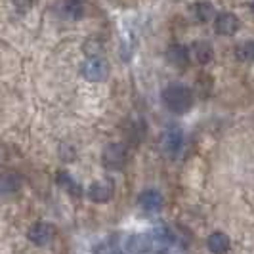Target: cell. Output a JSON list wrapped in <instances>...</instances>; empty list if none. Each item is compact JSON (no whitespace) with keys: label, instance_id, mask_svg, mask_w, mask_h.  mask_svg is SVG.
I'll return each instance as SVG.
<instances>
[{"label":"cell","instance_id":"obj_4","mask_svg":"<svg viewBox=\"0 0 254 254\" xmlns=\"http://www.w3.org/2000/svg\"><path fill=\"white\" fill-rule=\"evenodd\" d=\"M80 73L90 82H102L109 75V64L102 58H90L88 62L82 64Z\"/></svg>","mask_w":254,"mask_h":254},{"label":"cell","instance_id":"obj_19","mask_svg":"<svg viewBox=\"0 0 254 254\" xmlns=\"http://www.w3.org/2000/svg\"><path fill=\"white\" fill-rule=\"evenodd\" d=\"M12 2H13V8L19 13H25L33 6V0H12Z\"/></svg>","mask_w":254,"mask_h":254},{"label":"cell","instance_id":"obj_2","mask_svg":"<svg viewBox=\"0 0 254 254\" xmlns=\"http://www.w3.org/2000/svg\"><path fill=\"white\" fill-rule=\"evenodd\" d=\"M182 147H184V132L176 125H170L161 134V149H163L165 155L176 159L180 153H182Z\"/></svg>","mask_w":254,"mask_h":254},{"label":"cell","instance_id":"obj_1","mask_svg":"<svg viewBox=\"0 0 254 254\" xmlns=\"http://www.w3.org/2000/svg\"><path fill=\"white\" fill-rule=\"evenodd\" d=\"M163 103L172 113H188L193 105V92L184 84H170L163 90Z\"/></svg>","mask_w":254,"mask_h":254},{"label":"cell","instance_id":"obj_16","mask_svg":"<svg viewBox=\"0 0 254 254\" xmlns=\"http://www.w3.org/2000/svg\"><path fill=\"white\" fill-rule=\"evenodd\" d=\"M58 184L64 186V188H67L69 193H78V186L73 182V178H71L67 172H60V174H58Z\"/></svg>","mask_w":254,"mask_h":254},{"label":"cell","instance_id":"obj_13","mask_svg":"<svg viewBox=\"0 0 254 254\" xmlns=\"http://www.w3.org/2000/svg\"><path fill=\"white\" fill-rule=\"evenodd\" d=\"M193 56H195V62L197 64H208L210 60H212V56H214V52H212V46L208 44V42H195L193 44Z\"/></svg>","mask_w":254,"mask_h":254},{"label":"cell","instance_id":"obj_3","mask_svg":"<svg viewBox=\"0 0 254 254\" xmlns=\"http://www.w3.org/2000/svg\"><path fill=\"white\" fill-rule=\"evenodd\" d=\"M128 151L123 143H109L102 153V163L109 170H121L127 165Z\"/></svg>","mask_w":254,"mask_h":254},{"label":"cell","instance_id":"obj_7","mask_svg":"<svg viewBox=\"0 0 254 254\" xmlns=\"http://www.w3.org/2000/svg\"><path fill=\"white\" fill-rule=\"evenodd\" d=\"M88 197L94 203H107L113 197V184L109 180L94 182L88 188Z\"/></svg>","mask_w":254,"mask_h":254},{"label":"cell","instance_id":"obj_8","mask_svg":"<svg viewBox=\"0 0 254 254\" xmlns=\"http://www.w3.org/2000/svg\"><path fill=\"white\" fill-rule=\"evenodd\" d=\"M153 247V239L147 233H136L128 237L127 241V253L130 254H149Z\"/></svg>","mask_w":254,"mask_h":254},{"label":"cell","instance_id":"obj_5","mask_svg":"<svg viewBox=\"0 0 254 254\" xmlns=\"http://www.w3.org/2000/svg\"><path fill=\"white\" fill-rule=\"evenodd\" d=\"M214 29H216L218 35H222V37H231L239 29V17L235 13L229 12L218 13L216 19H214Z\"/></svg>","mask_w":254,"mask_h":254},{"label":"cell","instance_id":"obj_9","mask_svg":"<svg viewBox=\"0 0 254 254\" xmlns=\"http://www.w3.org/2000/svg\"><path fill=\"white\" fill-rule=\"evenodd\" d=\"M138 203L145 212H159L163 208V195L157 190H145L140 193Z\"/></svg>","mask_w":254,"mask_h":254},{"label":"cell","instance_id":"obj_20","mask_svg":"<svg viewBox=\"0 0 254 254\" xmlns=\"http://www.w3.org/2000/svg\"><path fill=\"white\" fill-rule=\"evenodd\" d=\"M253 12H254V0H253Z\"/></svg>","mask_w":254,"mask_h":254},{"label":"cell","instance_id":"obj_6","mask_svg":"<svg viewBox=\"0 0 254 254\" xmlns=\"http://www.w3.org/2000/svg\"><path fill=\"white\" fill-rule=\"evenodd\" d=\"M29 239L37 247H44L54 239V228L46 222H37L29 229Z\"/></svg>","mask_w":254,"mask_h":254},{"label":"cell","instance_id":"obj_14","mask_svg":"<svg viewBox=\"0 0 254 254\" xmlns=\"http://www.w3.org/2000/svg\"><path fill=\"white\" fill-rule=\"evenodd\" d=\"M193 12H195V15H197V19L203 21V23L210 21V19L214 17V8H212L208 2H199V4L193 8Z\"/></svg>","mask_w":254,"mask_h":254},{"label":"cell","instance_id":"obj_10","mask_svg":"<svg viewBox=\"0 0 254 254\" xmlns=\"http://www.w3.org/2000/svg\"><path fill=\"white\" fill-rule=\"evenodd\" d=\"M166 60L168 64L176 69H184L186 65L190 64V50L184 44H172L166 50Z\"/></svg>","mask_w":254,"mask_h":254},{"label":"cell","instance_id":"obj_18","mask_svg":"<svg viewBox=\"0 0 254 254\" xmlns=\"http://www.w3.org/2000/svg\"><path fill=\"white\" fill-rule=\"evenodd\" d=\"M239 58H243V60H251V62H254V40H251V42H247L245 46H239Z\"/></svg>","mask_w":254,"mask_h":254},{"label":"cell","instance_id":"obj_12","mask_svg":"<svg viewBox=\"0 0 254 254\" xmlns=\"http://www.w3.org/2000/svg\"><path fill=\"white\" fill-rule=\"evenodd\" d=\"M84 13V0H64L62 15L67 19H80Z\"/></svg>","mask_w":254,"mask_h":254},{"label":"cell","instance_id":"obj_17","mask_svg":"<svg viewBox=\"0 0 254 254\" xmlns=\"http://www.w3.org/2000/svg\"><path fill=\"white\" fill-rule=\"evenodd\" d=\"M94 254H125V253H121L111 243H102V245H98L94 249Z\"/></svg>","mask_w":254,"mask_h":254},{"label":"cell","instance_id":"obj_11","mask_svg":"<svg viewBox=\"0 0 254 254\" xmlns=\"http://www.w3.org/2000/svg\"><path fill=\"white\" fill-rule=\"evenodd\" d=\"M206 247H208V251H210V253L226 254L229 251V247H231V243H229L228 235H224L222 231H214V233L206 239Z\"/></svg>","mask_w":254,"mask_h":254},{"label":"cell","instance_id":"obj_15","mask_svg":"<svg viewBox=\"0 0 254 254\" xmlns=\"http://www.w3.org/2000/svg\"><path fill=\"white\" fill-rule=\"evenodd\" d=\"M19 188H21V180H19L17 174H4V178H2V191H4V195L15 193Z\"/></svg>","mask_w":254,"mask_h":254}]
</instances>
